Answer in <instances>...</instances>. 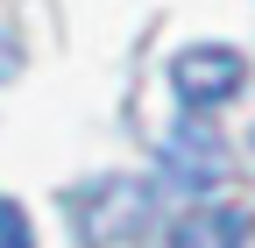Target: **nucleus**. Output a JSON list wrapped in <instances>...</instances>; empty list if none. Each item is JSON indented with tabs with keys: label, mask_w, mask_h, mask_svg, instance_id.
<instances>
[{
	"label": "nucleus",
	"mask_w": 255,
	"mask_h": 248,
	"mask_svg": "<svg viewBox=\"0 0 255 248\" xmlns=\"http://www.w3.org/2000/svg\"><path fill=\"white\" fill-rule=\"evenodd\" d=\"M64 206H71V227H78L92 248L128 241V234L149 220V192H142L135 177H100V184H78Z\"/></svg>",
	"instance_id": "2"
},
{
	"label": "nucleus",
	"mask_w": 255,
	"mask_h": 248,
	"mask_svg": "<svg viewBox=\"0 0 255 248\" xmlns=\"http://www.w3.org/2000/svg\"><path fill=\"white\" fill-rule=\"evenodd\" d=\"M241 85H248V57L227 50V43H191V50L170 57V92H177L184 114H213V107H227Z\"/></svg>",
	"instance_id": "1"
},
{
	"label": "nucleus",
	"mask_w": 255,
	"mask_h": 248,
	"mask_svg": "<svg viewBox=\"0 0 255 248\" xmlns=\"http://www.w3.org/2000/svg\"><path fill=\"white\" fill-rule=\"evenodd\" d=\"M0 248H36V234H28V213L14 199H0Z\"/></svg>",
	"instance_id": "5"
},
{
	"label": "nucleus",
	"mask_w": 255,
	"mask_h": 248,
	"mask_svg": "<svg viewBox=\"0 0 255 248\" xmlns=\"http://www.w3.org/2000/svg\"><path fill=\"white\" fill-rule=\"evenodd\" d=\"M163 248H248V220L234 206H191L163 234Z\"/></svg>",
	"instance_id": "3"
},
{
	"label": "nucleus",
	"mask_w": 255,
	"mask_h": 248,
	"mask_svg": "<svg viewBox=\"0 0 255 248\" xmlns=\"http://www.w3.org/2000/svg\"><path fill=\"white\" fill-rule=\"evenodd\" d=\"M163 170H170L177 184H213L220 170H227V156H220L213 135H199V128H170V142H163Z\"/></svg>",
	"instance_id": "4"
}]
</instances>
